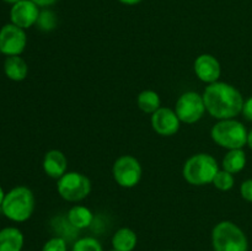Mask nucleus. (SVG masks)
<instances>
[{"label":"nucleus","mask_w":252,"mask_h":251,"mask_svg":"<svg viewBox=\"0 0 252 251\" xmlns=\"http://www.w3.org/2000/svg\"><path fill=\"white\" fill-rule=\"evenodd\" d=\"M71 251H103V248L97 239L93 236H85V238L78 239L74 243Z\"/></svg>","instance_id":"obj_21"},{"label":"nucleus","mask_w":252,"mask_h":251,"mask_svg":"<svg viewBox=\"0 0 252 251\" xmlns=\"http://www.w3.org/2000/svg\"><path fill=\"white\" fill-rule=\"evenodd\" d=\"M34 194L29 187L17 186L5 193L1 204V212L7 219L22 223L31 218L34 211Z\"/></svg>","instance_id":"obj_2"},{"label":"nucleus","mask_w":252,"mask_h":251,"mask_svg":"<svg viewBox=\"0 0 252 251\" xmlns=\"http://www.w3.org/2000/svg\"><path fill=\"white\" fill-rule=\"evenodd\" d=\"M243 115L246 120L251 121L252 122V96L251 97H249L246 101H244Z\"/></svg>","instance_id":"obj_25"},{"label":"nucleus","mask_w":252,"mask_h":251,"mask_svg":"<svg viewBox=\"0 0 252 251\" xmlns=\"http://www.w3.org/2000/svg\"><path fill=\"white\" fill-rule=\"evenodd\" d=\"M42 251H68V245L63 238L54 236L44 243Z\"/></svg>","instance_id":"obj_23"},{"label":"nucleus","mask_w":252,"mask_h":251,"mask_svg":"<svg viewBox=\"0 0 252 251\" xmlns=\"http://www.w3.org/2000/svg\"><path fill=\"white\" fill-rule=\"evenodd\" d=\"M118 1H121L125 5H137L140 1H143V0H118Z\"/></svg>","instance_id":"obj_27"},{"label":"nucleus","mask_w":252,"mask_h":251,"mask_svg":"<svg viewBox=\"0 0 252 251\" xmlns=\"http://www.w3.org/2000/svg\"><path fill=\"white\" fill-rule=\"evenodd\" d=\"M94 214L91 209L85 206H74L68 212V221L73 228L85 229L91 225Z\"/></svg>","instance_id":"obj_17"},{"label":"nucleus","mask_w":252,"mask_h":251,"mask_svg":"<svg viewBox=\"0 0 252 251\" xmlns=\"http://www.w3.org/2000/svg\"><path fill=\"white\" fill-rule=\"evenodd\" d=\"M36 25L38 26L39 30H42V31H52V30L56 29L57 26L56 14H54L53 11H51V10L39 11V16Z\"/></svg>","instance_id":"obj_22"},{"label":"nucleus","mask_w":252,"mask_h":251,"mask_svg":"<svg viewBox=\"0 0 252 251\" xmlns=\"http://www.w3.org/2000/svg\"><path fill=\"white\" fill-rule=\"evenodd\" d=\"M39 6H37L32 0H20L12 4L10 10L11 24L26 30L36 25L39 16Z\"/></svg>","instance_id":"obj_11"},{"label":"nucleus","mask_w":252,"mask_h":251,"mask_svg":"<svg viewBox=\"0 0 252 251\" xmlns=\"http://www.w3.org/2000/svg\"><path fill=\"white\" fill-rule=\"evenodd\" d=\"M58 193L68 202H79L90 194L91 181L81 172L66 171L57 184Z\"/></svg>","instance_id":"obj_6"},{"label":"nucleus","mask_w":252,"mask_h":251,"mask_svg":"<svg viewBox=\"0 0 252 251\" xmlns=\"http://www.w3.org/2000/svg\"><path fill=\"white\" fill-rule=\"evenodd\" d=\"M152 127L161 137H171L180 129V118L177 117L175 110L169 107H160L152 115Z\"/></svg>","instance_id":"obj_10"},{"label":"nucleus","mask_w":252,"mask_h":251,"mask_svg":"<svg viewBox=\"0 0 252 251\" xmlns=\"http://www.w3.org/2000/svg\"><path fill=\"white\" fill-rule=\"evenodd\" d=\"M248 130L235 118L220 120L212 127L211 137L216 144L225 149H243L248 144Z\"/></svg>","instance_id":"obj_5"},{"label":"nucleus","mask_w":252,"mask_h":251,"mask_svg":"<svg viewBox=\"0 0 252 251\" xmlns=\"http://www.w3.org/2000/svg\"><path fill=\"white\" fill-rule=\"evenodd\" d=\"M37 6H41V7H47V6H51L53 5L54 2H57V0H32Z\"/></svg>","instance_id":"obj_26"},{"label":"nucleus","mask_w":252,"mask_h":251,"mask_svg":"<svg viewBox=\"0 0 252 251\" xmlns=\"http://www.w3.org/2000/svg\"><path fill=\"white\" fill-rule=\"evenodd\" d=\"M4 1H6V2H9V4H15V2H17V1H20V0H4Z\"/></svg>","instance_id":"obj_30"},{"label":"nucleus","mask_w":252,"mask_h":251,"mask_svg":"<svg viewBox=\"0 0 252 251\" xmlns=\"http://www.w3.org/2000/svg\"><path fill=\"white\" fill-rule=\"evenodd\" d=\"M240 193L244 199H246L248 202H252V179L246 180L241 184Z\"/></svg>","instance_id":"obj_24"},{"label":"nucleus","mask_w":252,"mask_h":251,"mask_svg":"<svg viewBox=\"0 0 252 251\" xmlns=\"http://www.w3.org/2000/svg\"><path fill=\"white\" fill-rule=\"evenodd\" d=\"M167 251H175V250H167Z\"/></svg>","instance_id":"obj_32"},{"label":"nucleus","mask_w":252,"mask_h":251,"mask_svg":"<svg viewBox=\"0 0 252 251\" xmlns=\"http://www.w3.org/2000/svg\"><path fill=\"white\" fill-rule=\"evenodd\" d=\"M27 44L24 29L14 24H7L0 29V52L6 57L20 56Z\"/></svg>","instance_id":"obj_9"},{"label":"nucleus","mask_w":252,"mask_h":251,"mask_svg":"<svg viewBox=\"0 0 252 251\" xmlns=\"http://www.w3.org/2000/svg\"><path fill=\"white\" fill-rule=\"evenodd\" d=\"M137 244V234L130 228H120L112 236V248L117 251H133Z\"/></svg>","instance_id":"obj_16"},{"label":"nucleus","mask_w":252,"mask_h":251,"mask_svg":"<svg viewBox=\"0 0 252 251\" xmlns=\"http://www.w3.org/2000/svg\"><path fill=\"white\" fill-rule=\"evenodd\" d=\"M24 241V234L15 226H6L0 230V251H21Z\"/></svg>","instance_id":"obj_14"},{"label":"nucleus","mask_w":252,"mask_h":251,"mask_svg":"<svg viewBox=\"0 0 252 251\" xmlns=\"http://www.w3.org/2000/svg\"><path fill=\"white\" fill-rule=\"evenodd\" d=\"M212 246L214 251H248L249 243L240 226L230 220H223L212 230Z\"/></svg>","instance_id":"obj_4"},{"label":"nucleus","mask_w":252,"mask_h":251,"mask_svg":"<svg viewBox=\"0 0 252 251\" xmlns=\"http://www.w3.org/2000/svg\"><path fill=\"white\" fill-rule=\"evenodd\" d=\"M193 69L197 78L208 85L219 81V78H220V63L216 57L209 53H204L197 57L193 64Z\"/></svg>","instance_id":"obj_12"},{"label":"nucleus","mask_w":252,"mask_h":251,"mask_svg":"<svg viewBox=\"0 0 252 251\" xmlns=\"http://www.w3.org/2000/svg\"><path fill=\"white\" fill-rule=\"evenodd\" d=\"M137 105L140 111L153 115L155 111L161 107V100H160V96L157 91L144 90L138 95Z\"/></svg>","instance_id":"obj_19"},{"label":"nucleus","mask_w":252,"mask_h":251,"mask_svg":"<svg viewBox=\"0 0 252 251\" xmlns=\"http://www.w3.org/2000/svg\"><path fill=\"white\" fill-rule=\"evenodd\" d=\"M4 197H5V192L4 189H2V187L0 186V207H1L2 201H4Z\"/></svg>","instance_id":"obj_28"},{"label":"nucleus","mask_w":252,"mask_h":251,"mask_svg":"<svg viewBox=\"0 0 252 251\" xmlns=\"http://www.w3.org/2000/svg\"><path fill=\"white\" fill-rule=\"evenodd\" d=\"M206 111L216 120H230L243 112L244 97L235 86L224 81L209 84L203 93Z\"/></svg>","instance_id":"obj_1"},{"label":"nucleus","mask_w":252,"mask_h":251,"mask_svg":"<svg viewBox=\"0 0 252 251\" xmlns=\"http://www.w3.org/2000/svg\"><path fill=\"white\" fill-rule=\"evenodd\" d=\"M4 73L10 80L22 81L29 74V65L20 56L6 57L4 62Z\"/></svg>","instance_id":"obj_15"},{"label":"nucleus","mask_w":252,"mask_h":251,"mask_svg":"<svg viewBox=\"0 0 252 251\" xmlns=\"http://www.w3.org/2000/svg\"><path fill=\"white\" fill-rule=\"evenodd\" d=\"M43 171L52 179L59 180L68 169V159L63 152L58 149H52L46 153L43 157Z\"/></svg>","instance_id":"obj_13"},{"label":"nucleus","mask_w":252,"mask_h":251,"mask_svg":"<svg viewBox=\"0 0 252 251\" xmlns=\"http://www.w3.org/2000/svg\"><path fill=\"white\" fill-rule=\"evenodd\" d=\"M248 145L252 149V129L249 132V134H248Z\"/></svg>","instance_id":"obj_29"},{"label":"nucleus","mask_w":252,"mask_h":251,"mask_svg":"<svg viewBox=\"0 0 252 251\" xmlns=\"http://www.w3.org/2000/svg\"><path fill=\"white\" fill-rule=\"evenodd\" d=\"M219 171L216 157L207 153H198L186 160L182 169L184 179L193 186H204L212 184Z\"/></svg>","instance_id":"obj_3"},{"label":"nucleus","mask_w":252,"mask_h":251,"mask_svg":"<svg viewBox=\"0 0 252 251\" xmlns=\"http://www.w3.org/2000/svg\"><path fill=\"white\" fill-rule=\"evenodd\" d=\"M112 175L121 187L132 188L137 186L142 179V165L132 155H122L113 164Z\"/></svg>","instance_id":"obj_7"},{"label":"nucleus","mask_w":252,"mask_h":251,"mask_svg":"<svg viewBox=\"0 0 252 251\" xmlns=\"http://www.w3.org/2000/svg\"><path fill=\"white\" fill-rule=\"evenodd\" d=\"M110 251H117V250H115V249H112V250H110Z\"/></svg>","instance_id":"obj_31"},{"label":"nucleus","mask_w":252,"mask_h":251,"mask_svg":"<svg viewBox=\"0 0 252 251\" xmlns=\"http://www.w3.org/2000/svg\"><path fill=\"white\" fill-rule=\"evenodd\" d=\"M223 169L230 174H238L246 165V154L243 149H231L224 157Z\"/></svg>","instance_id":"obj_18"},{"label":"nucleus","mask_w":252,"mask_h":251,"mask_svg":"<svg viewBox=\"0 0 252 251\" xmlns=\"http://www.w3.org/2000/svg\"><path fill=\"white\" fill-rule=\"evenodd\" d=\"M175 112L180 121L187 125H193L198 122L206 113L203 96L196 91H187L184 93L176 101Z\"/></svg>","instance_id":"obj_8"},{"label":"nucleus","mask_w":252,"mask_h":251,"mask_svg":"<svg viewBox=\"0 0 252 251\" xmlns=\"http://www.w3.org/2000/svg\"><path fill=\"white\" fill-rule=\"evenodd\" d=\"M212 184L219 189V191H229L234 187L235 184V179H234V175L230 172L225 171V170H220L217 172L216 177H214L213 182Z\"/></svg>","instance_id":"obj_20"}]
</instances>
